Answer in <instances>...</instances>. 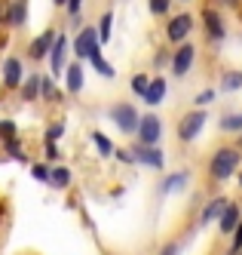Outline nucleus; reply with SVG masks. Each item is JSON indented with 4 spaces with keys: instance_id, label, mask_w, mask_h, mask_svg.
<instances>
[{
    "instance_id": "f257e3e1",
    "label": "nucleus",
    "mask_w": 242,
    "mask_h": 255,
    "mask_svg": "<svg viewBox=\"0 0 242 255\" xmlns=\"http://www.w3.org/2000/svg\"><path fill=\"white\" fill-rule=\"evenodd\" d=\"M242 166L239 163V151L236 148H221V151H215V157H212V163H209V172H212V178H230L236 169Z\"/></svg>"
},
{
    "instance_id": "f03ea898",
    "label": "nucleus",
    "mask_w": 242,
    "mask_h": 255,
    "mask_svg": "<svg viewBox=\"0 0 242 255\" xmlns=\"http://www.w3.org/2000/svg\"><path fill=\"white\" fill-rule=\"evenodd\" d=\"M101 40H98V31L95 28H83L77 34V40H74V52H77V59H92L98 52Z\"/></svg>"
},
{
    "instance_id": "7ed1b4c3",
    "label": "nucleus",
    "mask_w": 242,
    "mask_h": 255,
    "mask_svg": "<svg viewBox=\"0 0 242 255\" xmlns=\"http://www.w3.org/2000/svg\"><path fill=\"white\" fill-rule=\"evenodd\" d=\"M110 117H114V123L120 126L123 132H138L141 117L135 114V108H132V105H114V108H110Z\"/></svg>"
},
{
    "instance_id": "20e7f679",
    "label": "nucleus",
    "mask_w": 242,
    "mask_h": 255,
    "mask_svg": "<svg viewBox=\"0 0 242 255\" xmlns=\"http://www.w3.org/2000/svg\"><path fill=\"white\" fill-rule=\"evenodd\" d=\"M202 126H206V114H202V111H190L187 117H181V123H178V138L181 141H193L202 132Z\"/></svg>"
},
{
    "instance_id": "39448f33",
    "label": "nucleus",
    "mask_w": 242,
    "mask_h": 255,
    "mask_svg": "<svg viewBox=\"0 0 242 255\" xmlns=\"http://www.w3.org/2000/svg\"><path fill=\"white\" fill-rule=\"evenodd\" d=\"M160 132H162V123H160V117H157V114H144V117H141V123H138L141 144H147V148H157Z\"/></svg>"
},
{
    "instance_id": "423d86ee",
    "label": "nucleus",
    "mask_w": 242,
    "mask_h": 255,
    "mask_svg": "<svg viewBox=\"0 0 242 255\" xmlns=\"http://www.w3.org/2000/svg\"><path fill=\"white\" fill-rule=\"evenodd\" d=\"M193 59H196V46H193V43H181L178 52H175V59H172L175 77H184V74H187V71L193 68Z\"/></svg>"
},
{
    "instance_id": "0eeeda50",
    "label": "nucleus",
    "mask_w": 242,
    "mask_h": 255,
    "mask_svg": "<svg viewBox=\"0 0 242 255\" xmlns=\"http://www.w3.org/2000/svg\"><path fill=\"white\" fill-rule=\"evenodd\" d=\"M190 28H193V15L181 12V15H175V19L169 22V28H165V34H169V40L181 43V40H184V37H187V34H190Z\"/></svg>"
},
{
    "instance_id": "6e6552de",
    "label": "nucleus",
    "mask_w": 242,
    "mask_h": 255,
    "mask_svg": "<svg viewBox=\"0 0 242 255\" xmlns=\"http://www.w3.org/2000/svg\"><path fill=\"white\" fill-rule=\"evenodd\" d=\"M132 154H135L138 163H144V166H151V169H162V163H165L162 154H160V148H147V144H138Z\"/></svg>"
},
{
    "instance_id": "1a4fd4ad",
    "label": "nucleus",
    "mask_w": 242,
    "mask_h": 255,
    "mask_svg": "<svg viewBox=\"0 0 242 255\" xmlns=\"http://www.w3.org/2000/svg\"><path fill=\"white\" fill-rule=\"evenodd\" d=\"M55 40H59V34H55L52 28L49 31H43L40 37H37L34 43H31V59H43L46 52H52V46H55Z\"/></svg>"
},
{
    "instance_id": "9d476101",
    "label": "nucleus",
    "mask_w": 242,
    "mask_h": 255,
    "mask_svg": "<svg viewBox=\"0 0 242 255\" xmlns=\"http://www.w3.org/2000/svg\"><path fill=\"white\" fill-rule=\"evenodd\" d=\"M65 52H68V40H65V37H59V40H55V46H52V52H49L52 74H62V71L68 68V65H65Z\"/></svg>"
},
{
    "instance_id": "9b49d317",
    "label": "nucleus",
    "mask_w": 242,
    "mask_h": 255,
    "mask_svg": "<svg viewBox=\"0 0 242 255\" xmlns=\"http://www.w3.org/2000/svg\"><path fill=\"white\" fill-rule=\"evenodd\" d=\"M202 22H206V31L212 40H224V22H221V15L215 9H209L206 15H202Z\"/></svg>"
},
{
    "instance_id": "f8f14e48",
    "label": "nucleus",
    "mask_w": 242,
    "mask_h": 255,
    "mask_svg": "<svg viewBox=\"0 0 242 255\" xmlns=\"http://www.w3.org/2000/svg\"><path fill=\"white\" fill-rule=\"evenodd\" d=\"M227 206H230V203H227L224 197H215L212 203H209L206 209H202V218H199V222H202V225H209V222H215V218H221V215H224V209H227Z\"/></svg>"
},
{
    "instance_id": "ddd939ff",
    "label": "nucleus",
    "mask_w": 242,
    "mask_h": 255,
    "mask_svg": "<svg viewBox=\"0 0 242 255\" xmlns=\"http://www.w3.org/2000/svg\"><path fill=\"white\" fill-rule=\"evenodd\" d=\"M65 80H68V93H74V96H77L80 89H83V65H80V62L68 65V74H65Z\"/></svg>"
},
{
    "instance_id": "4468645a",
    "label": "nucleus",
    "mask_w": 242,
    "mask_h": 255,
    "mask_svg": "<svg viewBox=\"0 0 242 255\" xmlns=\"http://www.w3.org/2000/svg\"><path fill=\"white\" fill-rule=\"evenodd\" d=\"M3 80H6V86H18V80H22V62L18 59L3 62Z\"/></svg>"
},
{
    "instance_id": "2eb2a0df",
    "label": "nucleus",
    "mask_w": 242,
    "mask_h": 255,
    "mask_svg": "<svg viewBox=\"0 0 242 255\" xmlns=\"http://www.w3.org/2000/svg\"><path fill=\"white\" fill-rule=\"evenodd\" d=\"M239 225H242V222H239V209H236V206H227L224 215H221V234H236Z\"/></svg>"
},
{
    "instance_id": "dca6fc26",
    "label": "nucleus",
    "mask_w": 242,
    "mask_h": 255,
    "mask_svg": "<svg viewBox=\"0 0 242 255\" xmlns=\"http://www.w3.org/2000/svg\"><path fill=\"white\" fill-rule=\"evenodd\" d=\"M25 15H28V3H25V0H12L9 9H6V22L9 25H22Z\"/></svg>"
},
{
    "instance_id": "f3484780",
    "label": "nucleus",
    "mask_w": 242,
    "mask_h": 255,
    "mask_svg": "<svg viewBox=\"0 0 242 255\" xmlns=\"http://www.w3.org/2000/svg\"><path fill=\"white\" fill-rule=\"evenodd\" d=\"M165 99V80L162 77H154L151 80V89H147V96H144V102L147 105H160Z\"/></svg>"
},
{
    "instance_id": "a211bd4d",
    "label": "nucleus",
    "mask_w": 242,
    "mask_h": 255,
    "mask_svg": "<svg viewBox=\"0 0 242 255\" xmlns=\"http://www.w3.org/2000/svg\"><path fill=\"white\" fill-rule=\"evenodd\" d=\"M184 185H187V172H175V175H169V178L162 181V194H175Z\"/></svg>"
},
{
    "instance_id": "6ab92c4d",
    "label": "nucleus",
    "mask_w": 242,
    "mask_h": 255,
    "mask_svg": "<svg viewBox=\"0 0 242 255\" xmlns=\"http://www.w3.org/2000/svg\"><path fill=\"white\" fill-rule=\"evenodd\" d=\"M68 181H71V172H68L65 166H55V169H52L49 185H55V188H68Z\"/></svg>"
},
{
    "instance_id": "aec40b11",
    "label": "nucleus",
    "mask_w": 242,
    "mask_h": 255,
    "mask_svg": "<svg viewBox=\"0 0 242 255\" xmlns=\"http://www.w3.org/2000/svg\"><path fill=\"white\" fill-rule=\"evenodd\" d=\"M239 129H242V114L221 117V132H239Z\"/></svg>"
},
{
    "instance_id": "412c9836",
    "label": "nucleus",
    "mask_w": 242,
    "mask_h": 255,
    "mask_svg": "<svg viewBox=\"0 0 242 255\" xmlns=\"http://www.w3.org/2000/svg\"><path fill=\"white\" fill-rule=\"evenodd\" d=\"M40 96H46L49 102H59V99H62V93H59V86H55V83H52L49 77H43V80H40Z\"/></svg>"
},
{
    "instance_id": "4be33fe9",
    "label": "nucleus",
    "mask_w": 242,
    "mask_h": 255,
    "mask_svg": "<svg viewBox=\"0 0 242 255\" xmlns=\"http://www.w3.org/2000/svg\"><path fill=\"white\" fill-rule=\"evenodd\" d=\"M239 86H242V71H230V74H224V80H221V89H227V93H233Z\"/></svg>"
},
{
    "instance_id": "5701e85b",
    "label": "nucleus",
    "mask_w": 242,
    "mask_h": 255,
    "mask_svg": "<svg viewBox=\"0 0 242 255\" xmlns=\"http://www.w3.org/2000/svg\"><path fill=\"white\" fill-rule=\"evenodd\" d=\"M147 89H151V80H147V74H135V77H132V93L144 99Z\"/></svg>"
},
{
    "instance_id": "b1692460",
    "label": "nucleus",
    "mask_w": 242,
    "mask_h": 255,
    "mask_svg": "<svg viewBox=\"0 0 242 255\" xmlns=\"http://www.w3.org/2000/svg\"><path fill=\"white\" fill-rule=\"evenodd\" d=\"M92 141H95V148H98V154H101V157L114 154V148H110V138H107V135H101V132H92Z\"/></svg>"
},
{
    "instance_id": "393cba45",
    "label": "nucleus",
    "mask_w": 242,
    "mask_h": 255,
    "mask_svg": "<svg viewBox=\"0 0 242 255\" xmlns=\"http://www.w3.org/2000/svg\"><path fill=\"white\" fill-rule=\"evenodd\" d=\"M89 62H92V65H95V71H98V74H101V77H114V68H110V65H107V62L101 59V52H95V56H92Z\"/></svg>"
},
{
    "instance_id": "a878e982",
    "label": "nucleus",
    "mask_w": 242,
    "mask_h": 255,
    "mask_svg": "<svg viewBox=\"0 0 242 255\" xmlns=\"http://www.w3.org/2000/svg\"><path fill=\"white\" fill-rule=\"evenodd\" d=\"M110 22H114V15L104 12V15H101V25H98V40H101V43L110 40Z\"/></svg>"
},
{
    "instance_id": "bb28decb",
    "label": "nucleus",
    "mask_w": 242,
    "mask_h": 255,
    "mask_svg": "<svg viewBox=\"0 0 242 255\" xmlns=\"http://www.w3.org/2000/svg\"><path fill=\"white\" fill-rule=\"evenodd\" d=\"M25 102H31V99H37V96H40V77H31L28 83H25Z\"/></svg>"
},
{
    "instance_id": "cd10ccee",
    "label": "nucleus",
    "mask_w": 242,
    "mask_h": 255,
    "mask_svg": "<svg viewBox=\"0 0 242 255\" xmlns=\"http://www.w3.org/2000/svg\"><path fill=\"white\" fill-rule=\"evenodd\" d=\"M31 175H34L37 181H49V175H52V169H49V166H43V163H37V166L31 169Z\"/></svg>"
},
{
    "instance_id": "c85d7f7f",
    "label": "nucleus",
    "mask_w": 242,
    "mask_h": 255,
    "mask_svg": "<svg viewBox=\"0 0 242 255\" xmlns=\"http://www.w3.org/2000/svg\"><path fill=\"white\" fill-rule=\"evenodd\" d=\"M0 135H3L6 141L15 138V123H12V120H0Z\"/></svg>"
},
{
    "instance_id": "c756f323",
    "label": "nucleus",
    "mask_w": 242,
    "mask_h": 255,
    "mask_svg": "<svg viewBox=\"0 0 242 255\" xmlns=\"http://www.w3.org/2000/svg\"><path fill=\"white\" fill-rule=\"evenodd\" d=\"M62 132H65V123H52L49 129H46V141H55V138H59Z\"/></svg>"
},
{
    "instance_id": "7c9ffc66",
    "label": "nucleus",
    "mask_w": 242,
    "mask_h": 255,
    "mask_svg": "<svg viewBox=\"0 0 242 255\" xmlns=\"http://www.w3.org/2000/svg\"><path fill=\"white\" fill-rule=\"evenodd\" d=\"M151 12L165 15V12H169V0H151Z\"/></svg>"
},
{
    "instance_id": "2f4dec72",
    "label": "nucleus",
    "mask_w": 242,
    "mask_h": 255,
    "mask_svg": "<svg viewBox=\"0 0 242 255\" xmlns=\"http://www.w3.org/2000/svg\"><path fill=\"white\" fill-rule=\"evenodd\" d=\"M239 249H242V225H239V228H236V234H233V246H230V252L236 255Z\"/></svg>"
},
{
    "instance_id": "473e14b6",
    "label": "nucleus",
    "mask_w": 242,
    "mask_h": 255,
    "mask_svg": "<svg viewBox=\"0 0 242 255\" xmlns=\"http://www.w3.org/2000/svg\"><path fill=\"white\" fill-rule=\"evenodd\" d=\"M212 99H215V89H202V93L196 96V102H199V105H209Z\"/></svg>"
},
{
    "instance_id": "72a5a7b5",
    "label": "nucleus",
    "mask_w": 242,
    "mask_h": 255,
    "mask_svg": "<svg viewBox=\"0 0 242 255\" xmlns=\"http://www.w3.org/2000/svg\"><path fill=\"white\" fill-rule=\"evenodd\" d=\"M80 3H83V0H68V9H71L74 19H77V12H80Z\"/></svg>"
},
{
    "instance_id": "f704fd0d",
    "label": "nucleus",
    "mask_w": 242,
    "mask_h": 255,
    "mask_svg": "<svg viewBox=\"0 0 242 255\" xmlns=\"http://www.w3.org/2000/svg\"><path fill=\"white\" fill-rule=\"evenodd\" d=\"M46 157H59V148H55L52 141H46Z\"/></svg>"
},
{
    "instance_id": "c9c22d12",
    "label": "nucleus",
    "mask_w": 242,
    "mask_h": 255,
    "mask_svg": "<svg viewBox=\"0 0 242 255\" xmlns=\"http://www.w3.org/2000/svg\"><path fill=\"white\" fill-rule=\"evenodd\" d=\"M160 255H178V246H175V243H169V246H165Z\"/></svg>"
},
{
    "instance_id": "e433bc0d",
    "label": "nucleus",
    "mask_w": 242,
    "mask_h": 255,
    "mask_svg": "<svg viewBox=\"0 0 242 255\" xmlns=\"http://www.w3.org/2000/svg\"><path fill=\"white\" fill-rule=\"evenodd\" d=\"M52 3H55V6H68V0H52Z\"/></svg>"
},
{
    "instance_id": "4c0bfd02",
    "label": "nucleus",
    "mask_w": 242,
    "mask_h": 255,
    "mask_svg": "<svg viewBox=\"0 0 242 255\" xmlns=\"http://www.w3.org/2000/svg\"><path fill=\"white\" fill-rule=\"evenodd\" d=\"M239 185H242V172H239Z\"/></svg>"
}]
</instances>
